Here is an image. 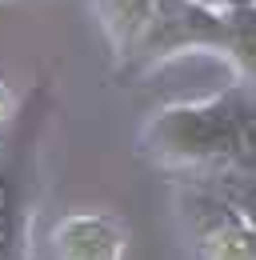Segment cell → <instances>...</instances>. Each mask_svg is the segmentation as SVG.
Listing matches in <instances>:
<instances>
[{"label": "cell", "instance_id": "cell-6", "mask_svg": "<svg viewBox=\"0 0 256 260\" xmlns=\"http://www.w3.org/2000/svg\"><path fill=\"white\" fill-rule=\"evenodd\" d=\"M204 4H212V8L228 12V8H244V4H256V0H204Z\"/></svg>", "mask_w": 256, "mask_h": 260}, {"label": "cell", "instance_id": "cell-3", "mask_svg": "<svg viewBox=\"0 0 256 260\" xmlns=\"http://www.w3.org/2000/svg\"><path fill=\"white\" fill-rule=\"evenodd\" d=\"M124 224L100 212L64 216L52 228V252L56 260H124Z\"/></svg>", "mask_w": 256, "mask_h": 260}, {"label": "cell", "instance_id": "cell-2", "mask_svg": "<svg viewBox=\"0 0 256 260\" xmlns=\"http://www.w3.org/2000/svg\"><path fill=\"white\" fill-rule=\"evenodd\" d=\"M180 216L200 260H256V220L216 188L184 180L180 184Z\"/></svg>", "mask_w": 256, "mask_h": 260}, {"label": "cell", "instance_id": "cell-1", "mask_svg": "<svg viewBox=\"0 0 256 260\" xmlns=\"http://www.w3.org/2000/svg\"><path fill=\"white\" fill-rule=\"evenodd\" d=\"M248 84L252 80L240 76V84L220 88L204 100L160 108L140 136L144 152L172 172H204V168L236 164V128Z\"/></svg>", "mask_w": 256, "mask_h": 260}, {"label": "cell", "instance_id": "cell-5", "mask_svg": "<svg viewBox=\"0 0 256 260\" xmlns=\"http://www.w3.org/2000/svg\"><path fill=\"white\" fill-rule=\"evenodd\" d=\"M224 56L240 68L244 80H256V4L224 12Z\"/></svg>", "mask_w": 256, "mask_h": 260}, {"label": "cell", "instance_id": "cell-7", "mask_svg": "<svg viewBox=\"0 0 256 260\" xmlns=\"http://www.w3.org/2000/svg\"><path fill=\"white\" fill-rule=\"evenodd\" d=\"M4 108H8V96H4V88H0V120H4Z\"/></svg>", "mask_w": 256, "mask_h": 260}, {"label": "cell", "instance_id": "cell-4", "mask_svg": "<svg viewBox=\"0 0 256 260\" xmlns=\"http://www.w3.org/2000/svg\"><path fill=\"white\" fill-rule=\"evenodd\" d=\"M28 192L16 164L0 168V260H24V224H28Z\"/></svg>", "mask_w": 256, "mask_h": 260}]
</instances>
